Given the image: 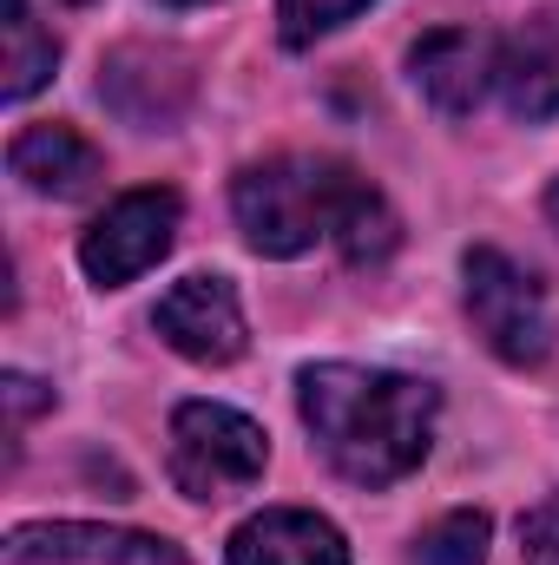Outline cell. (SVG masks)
<instances>
[{
    "mask_svg": "<svg viewBox=\"0 0 559 565\" xmlns=\"http://www.w3.org/2000/svg\"><path fill=\"white\" fill-rule=\"evenodd\" d=\"M487 540H494V520L461 507L415 540V565H487Z\"/></svg>",
    "mask_w": 559,
    "mask_h": 565,
    "instance_id": "obj_13",
    "label": "cell"
},
{
    "mask_svg": "<svg viewBox=\"0 0 559 565\" xmlns=\"http://www.w3.org/2000/svg\"><path fill=\"white\" fill-rule=\"evenodd\" d=\"M0 565H191L171 540L133 526H93V520H33L13 526Z\"/></svg>",
    "mask_w": 559,
    "mask_h": 565,
    "instance_id": "obj_7",
    "label": "cell"
},
{
    "mask_svg": "<svg viewBox=\"0 0 559 565\" xmlns=\"http://www.w3.org/2000/svg\"><path fill=\"white\" fill-rule=\"evenodd\" d=\"M500 99L514 119L559 113V0L500 40Z\"/></svg>",
    "mask_w": 559,
    "mask_h": 565,
    "instance_id": "obj_10",
    "label": "cell"
},
{
    "mask_svg": "<svg viewBox=\"0 0 559 565\" xmlns=\"http://www.w3.org/2000/svg\"><path fill=\"white\" fill-rule=\"evenodd\" d=\"M171 7H204V0H171Z\"/></svg>",
    "mask_w": 559,
    "mask_h": 565,
    "instance_id": "obj_17",
    "label": "cell"
},
{
    "mask_svg": "<svg viewBox=\"0 0 559 565\" xmlns=\"http://www.w3.org/2000/svg\"><path fill=\"white\" fill-rule=\"evenodd\" d=\"M296 408L316 434L323 460L356 487H395L428 460L441 395L421 375L362 369V362H316L296 375Z\"/></svg>",
    "mask_w": 559,
    "mask_h": 565,
    "instance_id": "obj_2",
    "label": "cell"
},
{
    "mask_svg": "<svg viewBox=\"0 0 559 565\" xmlns=\"http://www.w3.org/2000/svg\"><path fill=\"white\" fill-rule=\"evenodd\" d=\"M178 217H184V204H178V191H165V184H145V191L113 198V204L86 224V237H80V270L99 282V289H126L133 277H145L151 264L171 257Z\"/></svg>",
    "mask_w": 559,
    "mask_h": 565,
    "instance_id": "obj_5",
    "label": "cell"
},
{
    "mask_svg": "<svg viewBox=\"0 0 559 565\" xmlns=\"http://www.w3.org/2000/svg\"><path fill=\"white\" fill-rule=\"evenodd\" d=\"M7 164L33 198H86L99 184V171H106L99 145L80 139L73 126H27L7 145Z\"/></svg>",
    "mask_w": 559,
    "mask_h": 565,
    "instance_id": "obj_11",
    "label": "cell"
},
{
    "mask_svg": "<svg viewBox=\"0 0 559 565\" xmlns=\"http://www.w3.org/2000/svg\"><path fill=\"white\" fill-rule=\"evenodd\" d=\"M461 277H467L474 335H481L507 369H540V362L553 355V309H547V289H540L534 270H520L507 250L481 244V250H467Z\"/></svg>",
    "mask_w": 559,
    "mask_h": 565,
    "instance_id": "obj_4",
    "label": "cell"
},
{
    "mask_svg": "<svg viewBox=\"0 0 559 565\" xmlns=\"http://www.w3.org/2000/svg\"><path fill=\"white\" fill-rule=\"evenodd\" d=\"M520 565H559V493L520 513Z\"/></svg>",
    "mask_w": 559,
    "mask_h": 565,
    "instance_id": "obj_15",
    "label": "cell"
},
{
    "mask_svg": "<svg viewBox=\"0 0 559 565\" xmlns=\"http://www.w3.org/2000/svg\"><path fill=\"white\" fill-rule=\"evenodd\" d=\"M231 565H349V546L309 507H264L231 533Z\"/></svg>",
    "mask_w": 559,
    "mask_h": 565,
    "instance_id": "obj_9",
    "label": "cell"
},
{
    "mask_svg": "<svg viewBox=\"0 0 559 565\" xmlns=\"http://www.w3.org/2000/svg\"><path fill=\"white\" fill-rule=\"evenodd\" d=\"M165 440H171L165 467H171V487L184 500H231V493L257 487L271 467L264 427L238 408H224V402H178Z\"/></svg>",
    "mask_w": 559,
    "mask_h": 565,
    "instance_id": "obj_3",
    "label": "cell"
},
{
    "mask_svg": "<svg viewBox=\"0 0 559 565\" xmlns=\"http://www.w3.org/2000/svg\"><path fill=\"white\" fill-rule=\"evenodd\" d=\"M73 7H86V0H73Z\"/></svg>",
    "mask_w": 559,
    "mask_h": 565,
    "instance_id": "obj_19",
    "label": "cell"
},
{
    "mask_svg": "<svg viewBox=\"0 0 559 565\" xmlns=\"http://www.w3.org/2000/svg\"><path fill=\"white\" fill-rule=\"evenodd\" d=\"M553 217H559V191H553Z\"/></svg>",
    "mask_w": 559,
    "mask_h": 565,
    "instance_id": "obj_18",
    "label": "cell"
},
{
    "mask_svg": "<svg viewBox=\"0 0 559 565\" xmlns=\"http://www.w3.org/2000/svg\"><path fill=\"white\" fill-rule=\"evenodd\" d=\"M151 329L165 335V349H178L198 369H224L251 349V322L231 277H184L171 282L151 309Z\"/></svg>",
    "mask_w": 559,
    "mask_h": 565,
    "instance_id": "obj_6",
    "label": "cell"
},
{
    "mask_svg": "<svg viewBox=\"0 0 559 565\" xmlns=\"http://www.w3.org/2000/svg\"><path fill=\"white\" fill-rule=\"evenodd\" d=\"M231 211L257 257H303L316 244H336L349 264H382L402 237L389 198L369 178H356V164L309 151L244 164L231 184Z\"/></svg>",
    "mask_w": 559,
    "mask_h": 565,
    "instance_id": "obj_1",
    "label": "cell"
},
{
    "mask_svg": "<svg viewBox=\"0 0 559 565\" xmlns=\"http://www.w3.org/2000/svg\"><path fill=\"white\" fill-rule=\"evenodd\" d=\"M409 79H415V93L434 113L467 119L487 93H500V40L481 33V26L421 33L415 53H409Z\"/></svg>",
    "mask_w": 559,
    "mask_h": 565,
    "instance_id": "obj_8",
    "label": "cell"
},
{
    "mask_svg": "<svg viewBox=\"0 0 559 565\" xmlns=\"http://www.w3.org/2000/svg\"><path fill=\"white\" fill-rule=\"evenodd\" d=\"M0 33H7V60H0V93L20 106V99H33L46 79H53V66H60V40L40 26V13L27 7V0H0Z\"/></svg>",
    "mask_w": 559,
    "mask_h": 565,
    "instance_id": "obj_12",
    "label": "cell"
},
{
    "mask_svg": "<svg viewBox=\"0 0 559 565\" xmlns=\"http://www.w3.org/2000/svg\"><path fill=\"white\" fill-rule=\"evenodd\" d=\"M7 402H13V422H27V415H33V408H46L53 395H46L33 375H7Z\"/></svg>",
    "mask_w": 559,
    "mask_h": 565,
    "instance_id": "obj_16",
    "label": "cell"
},
{
    "mask_svg": "<svg viewBox=\"0 0 559 565\" xmlns=\"http://www.w3.org/2000/svg\"><path fill=\"white\" fill-rule=\"evenodd\" d=\"M369 0H277V20H283V46H316L323 33L349 26Z\"/></svg>",
    "mask_w": 559,
    "mask_h": 565,
    "instance_id": "obj_14",
    "label": "cell"
}]
</instances>
